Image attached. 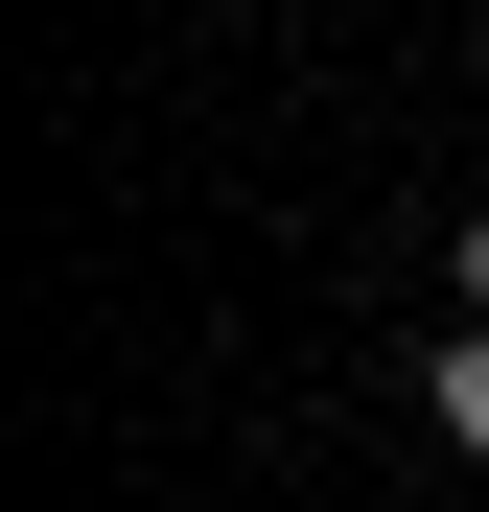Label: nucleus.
<instances>
[{"mask_svg":"<svg viewBox=\"0 0 489 512\" xmlns=\"http://www.w3.org/2000/svg\"><path fill=\"white\" fill-rule=\"evenodd\" d=\"M420 419H443V443L489 466V326H443V350H420Z\"/></svg>","mask_w":489,"mask_h":512,"instance_id":"obj_1","label":"nucleus"},{"mask_svg":"<svg viewBox=\"0 0 489 512\" xmlns=\"http://www.w3.org/2000/svg\"><path fill=\"white\" fill-rule=\"evenodd\" d=\"M466 326H489V210H466Z\"/></svg>","mask_w":489,"mask_h":512,"instance_id":"obj_2","label":"nucleus"}]
</instances>
